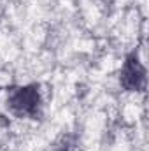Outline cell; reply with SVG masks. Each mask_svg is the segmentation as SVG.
I'll use <instances>...</instances> for the list:
<instances>
[{"label":"cell","instance_id":"7a4b0ae2","mask_svg":"<svg viewBox=\"0 0 149 151\" xmlns=\"http://www.w3.org/2000/svg\"><path fill=\"white\" fill-rule=\"evenodd\" d=\"M119 81L128 91H142L146 88V69L135 55H130L126 58Z\"/></svg>","mask_w":149,"mask_h":151},{"label":"cell","instance_id":"6da1fadb","mask_svg":"<svg viewBox=\"0 0 149 151\" xmlns=\"http://www.w3.org/2000/svg\"><path fill=\"white\" fill-rule=\"evenodd\" d=\"M7 106L19 118H37L40 116V93L35 84L11 88L7 97Z\"/></svg>","mask_w":149,"mask_h":151},{"label":"cell","instance_id":"3957f363","mask_svg":"<svg viewBox=\"0 0 149 151\" xmlns=\"http://www.w3.org/2000/svg\"><path fill=\"white\" fill-rule=\"evenodd\" d=\"M51 151H77V139L74 135H62L54 144Z\"/></svg>","mask_w":149,"mask_h":151}]
</instances>
